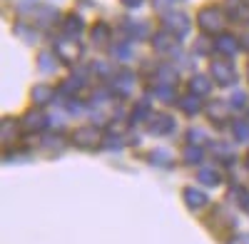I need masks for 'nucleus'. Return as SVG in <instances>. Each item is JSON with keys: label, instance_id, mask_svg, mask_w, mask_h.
Masks as SVG:
<instances>
[{"label": "nucleus", "instance_id": "10", "mask_svg": "<svg viewBox=\"0 0 249 244\" xmlns=\"http://www.w3.org/2000/svg\"><path fill=\"white\" fill-rule=\"evenodd\" d=\"M132 75L130 72H120V75H115L112 77V83H110V92L112 95H117V97H127L130 95V90H132Z\"/></svg>", "mask_w": 249, "mask_h": 244}, {"label": "nucleus", "instance_id": "26", "mask_svg": "<svg viewBox=\"0 0 249 244\" xmlns=\"http://www.w3.org/2000/svg\"><path fill=\"white\" fill-rule=\"evenodd\" d=\"M124 30H127L132 37H144V35H147L144 23H137V20H127V23H124Z\"/></svg>", "mask_w": 249, "mask_h": 244}, {"label": "nucleus", "instance_id": "37", "mask_svg": "<svg viewBox=\"0 0 249 244\" xmlns=\"http://www.w3.org/2000/svg\"><path fill=\"white\" fill-rule=\"evenodd\" d=\"M244 48H247V50H249V33H247V35H244Z\"/></svg>", "mask_w": 249, "mask_h": 244}, {"label": "nucleus", "instance_id": "38", "mask_svg": "<svg viewBox=\"0 0 249 244\" xmlns=\"http://www.w3.org/2000/svg\"><path fill=\"white\" fill-rule=\"evenodd\" d=\"M247 167H249V157H247Z\"/></svg>", "mask_w": 249, "mask_h": 244}, {"label": "nucleus", "instance_id": "9", "mask_svg": "<svg viewBox=\"0 0 249 244\" xmlns=\"http://www.w3.org/2000/svg\"><path fill=\"white\" fill-rule=\"evenodd\" d=\"M152 48L157 50V52H177V37L172 35V33H167V30H162V33H157L155 37H152Z\"/></svg>", "mask_w": 249, "mask_h": 244}, {"label": "nucleus", "instance_id": "7", "mask_svg": "<svg viewBox=\"0 0 249 244\" xmlns=\"http://www.w3.org/2000/svg\"><path fill=\"white\" fill-rule=\"evenodd\" d=\"M147 130L152 135H167L175 130V120L164 112H157V115H150L147 117Z\"/></svg>", "mask_w": 249, "mask_h": 244}, {"label": "nucleus", "instance_id": "3", "mask_svg": "<svg viewBox=\"0 0 249 244\" xmlns=\"http://www.w3.org/2000/svg\"><path fill=\"white\" fill-rule=\"evenodd\" d=\"M55 55L65 65H75L77 60L82 57V45L77 43L75 37H60V40H55Z\"/></svg>", "mask_w": 249, "mask_h": 244}, {"label": "nucleus", "instance_id": "17", "mask_svg": "<svg viewBox=\"0 0 249 244\" xmlns=\"http://www.w3.org/2000/svg\"><path fill=\"white\" fill-rule=\"evenodd\" d=\"M90 37H92L95 45L110 43V25H107V23H95V28L90 30Z\"/></svg>", "mask_w": 249, "mask_h": 244}, {"label": "nucleus", "instance_id": "35", "mask_svg": "<svg viewBox=\"0 0 249 244\" xmlns=\"http://www.w3.org/2000/svg\"><path fill=\"white\" fill-rule=\"evenodd\" d=\"M120 3H122V5H127V8H140L144 0H120Z\"/></svg>", "mask_w": 249, "mask_h": 244}, {"label": "nucleus", "instance_id": "29", "mask_svg": "<svg viewBox=\"0 0 249 244\" xmlns=\"http://www.w3.org/2000/svg\"><path fill=\"white\" fill-rule=\"evenodd\" d=\"M53 68H55V63H53L50 52H43V55H40V70L48 72V70H53Z\"/></svg>", "mask_w": 249, "mask_h": 244}, {"label": "nucleus", "instance_id": "20", "mask_svg": "<svg viewBox=\"0 0 249 244\" xmlns=\"http://www.w3.org/2000/svg\"><path fill=\"white\" fill-rule=\"evenodd\" d=\"M197 177H199V182H204V185H210V187H217L222 182V177H219V172L214 167H202Z\"/></svg>", "mask_w": 249, "mask_h": 244}, {"label": "nucleus", "instance_id": "31", "mask_svg": "<svg viewBox=\"0 0 249 244\" xmlns=\"http://www.w3.org/2000/svg\"><path fill=\"white\" fill-rule=\"evenodd\" d=\"M177 3H182V0H152V5H155L157 10H167V8H172V5H177Z\"/></svg>", "mask_w": 249, "mask_h": 244}, {"label": "nucleus", "instance_id": "28", "mask_svg": "<svg viewBox=\"0 0 249 244\" xmlns=\"http://www.w3.org/2000/svg\"><path fill=\"white\" fill-rule=\"evenodd\" d=\"M3 142H8V135H10V139H15L18 137V122L15 120H3Z\"/></svg>", "mask_w": 249, "mask_h": 244}, {"label": "nucleus", "instance_id": "32", "mask_svg": "<svg viewBox=\"0 0 249 244\" xmlns=\"http://www.w3.org/2000/svg\"><path fill=\"white\" fill-rule=\"evenodd\" d=\"M230 103H232V107H244L247 97H244V92H242V90H237V92L232 95V100H230Z\"/></svg>", "mask_w": 249, "mask_h": 244}, {"label": "nucleus", "instance_id": "5", "mask_svg": "<svg viewBox=\"0 0 249 244\" xmlns=\"http://www.w3.org/2000/svg\"><path fill=\"white\" fill-rule=\"evenodd\" d=\"M164 30L172 33L175 37H184L190 33V17L182 13H167L164 15Z\"/></svg>", "mask_w": 249, "mask_h": 244}, {"label": "nucleus", "instance_id": "21", "mask_svg": "<svg viewBox=\"0 0 249 244\" xmlns=\"http://www.w3.org/2000/svg\"><path fill=\"white\" fill-rule=\"evenodd\" d=\"M62 28H65L68 37H77V35L82 33V20H80L77 15H68L65 23H62Z\"/></svg>", "mask_w": 249, "mask_h": 244}, {"label": "nucleus", "instance_id": "12", "mask_svg": "<svg viewBox=\"0 0 249 244\" xmlns=\"http://www.w3.org/2000/svg\"><path fill=\"white\" fill-rule=\"evenodd\" d=\"M30 97H33V103H35V107H45V105H50L53 103V97H55V92H53V87L50 85H35L33 90H30Z\"/></svg>", "mask_w": 249, "mask_h": 244}, {"label": "nucleus", "instance_id": "14", "mask_svg": "<svg viewBox=\"0 0 249 244\" xmlns=\"http://www.w3.org/2000/svg\"><path fill=\"white\" fill-rule=\"evenodd\" d=\"M184 202H187V207H192V209H199L204 207V202H207V194L197 187H187L184 190Z\"/></svg>", "mask_w": 249, "mask_h": 244}, {"label": "nucleus", "instance_id": "4", "mask_svg": "<svg viewBox=\"0 0 249 244\" xmlns=\"http://www.w3.org/2000/svg\"><path fill=\"white\" fill-rule=\"evenodd\" d=\"M210 77L217 85H232L234 83V68L230 60H212L210 65Z\"/></svg>", "mask_w": 249, "mask_h": 244}, {"label": "nucleus", "instance_id": "27", "mask_svg": "<svg viewBox=\"0 0 249 244\" xmlns=\"http://www.w3.org/2000/svg\"><path fill=\"white\" fill-rule=\"evenodd\" d=\"M150 162H155L160 167H167V165H172V157L162 150H155V152H150Z\"/></svg>", "mask_w": 249, "mask_h": 244}, {"label": "nucleus", "instance_id": "18", "mask_svg": "<svg viewBox=\"0 0 249 244\" xmlns=\"http://www.w3.org/2000/svg\"><path fill=\"white\" fill-rule=\"evenodd\" d=\"M182 157H184L187 165H199V162L204 159V150H202V145H192V142H190V145L184 147Z\"/></svg>", "mask_w": 249, "mask_h": 244}, {"label": "nucleus", "instance_id": "11", "mask_svg": "<svg viewBox=\"0 0 249 244\" xmlns=\"http://www.w3.org/2000/svg\"><path fill=\"white\" fill-rule=\"evenodd\" d=\"M214 50L222 52V55H227V57H232V55L239 50V40H237L234 35L222 33V35H217V40H214Z\"/></svg>", "mask_w": 249, "mask_h": 244}, {"label": "nucleus", "instance_id": "25", "mask_svg": "<svg viewBox=\"0 0 249 244\" xmlns=\"http://www.w3.org/2000/svg\"><path fill=\"white\" fill-rule=\"evenodd\" d=\"M175 75H177V72H175L170 65H160V68H157V80H155V83H170V85H172V83H175Z\"/></svg>", "mask_w": 249, "mask_h": 244}, {"label": "nucleus", "instance_id": "1", "mask_svg": "<svg viewBox=\"0 0 249 244\" xmlns=\"http://www.w3.org/2000/svg\"><path fill=\"white\" fill-rule=\"evenodd\" d=\"M197 23L202 28V33H210V35H222L224 25H227V13L217 5H207L197 13Z\"/></svg>", "mask_w": 249, "mask_h": 244}, {"label": "nucleus", "instance_id": "16", "mask_svg": "<svg viewBox=\"0 0 249 244\" xmlns=\"http://www.w3.org/2000/svg\"><path fill=\"white\" fill-rule=\"evenodd\" d=\"M179 110L184 112V115H197L199 110H202V103H199V95H184L182 100H179Z\"/></svg>", "mask_w": 249, "mask_h": 244}, {"label": "nucleus", "instance_id": "36", "mask_svg": "<svg viewBox=\"0 0 249 244\" xmlns=\"http://www.w3.org/2000/svg\"><path fill=\"white\" fill-rule=\"evenodd\" d=\"M230 244H249V237H237V239H232Z\"/></svg>", "mask_w": 249, "mask_h": 244}, {"label": "nucleus", "instance_id": "24", "mask_svg": "<svg viewBox=\"0 0 249 244\" xmlns=\"http://www.w3.org/2000/svg\"><path fill=\"white\" fill-rule=\"evenodd\" d=\"M80 87H82V80H80V77H68V80H62L60 92H62V95H75Z\"/></svg>", "mask_w": 249, "mask_h": 244}, {"label": "nucleus", "instance_id": "15", "mask_svg": "<svg viewBox=\"0 0 249 244\" xmlns=\"http://www.w3.org/2000/svg\"><path fill=\"white\" fill-rule=\"evenodd\" d=\"M210 87H212V83H210V77H204V75H195L190 80V92L192 95L204 97V95H210Z\"/></svg>", "mask_w": 249, "mask_h": 244}, {"label": "nucleus", "instance_id": "30", "mask_svg": "<svg viewBox=\"0 0 249 244\" xmlns=\"http://www.w3.org/2000/svg\"><path fill=\"white\" fill-rule=\"evenodd\" d=\"M232 197H239V205L249 209V194H247L242 187H234V190H232Z\"/></svg>", "mask_w": 249, "mask_h": 244}, {"label": "nucleus", "instance_id": "2", "mask_svg": "<svg viewBox=\"0 0 249 244\" xmlns=\"http://www.w3.org/2000/svg\"><path fill=\"white\" fill-rule=\"evenodd\" d=\"M70 142L75 147H80V150H95L102 142V135H100V130L95 125H82V127H77L70 135Z\"/></svg>", "mask_w": 249, "mask_h": 244}, {"label": "nucleus", "instance_id": "34", "mask_svg": "<svg viewBox=\"0 0 249 244\" xmlns=\"http://www.w3.org/2000/svg\"><path fill=\"white\" fill-rule=\"evenodd\" d=\"M65 110H68V112H72V115H75V112H80V110H82V105H80V100L70 97V100H68V105H65Z\"/></svg>", "mask_w": 249, "mask_h": 244}, {"label": "nucleus", "instance_id": "22", "mask_svg": "<svg viewBox=\"0 0 249 244\" xmlns=\"http://www.w3.org/2000/svg\"><path fill=\"white\" fill-rule=\"evenodd\" d=\"M155 95H157L160 100H164V103H170V100L177 97L175 85H170V83H155Z\"/></svg>", "mask_w": 249, "mask_h": 244}, {"label": "nucleus", "instance_id": "23", "mask_svg": "<svg viewBox=\"0 0 249 244\" xmlns=\"http://www.w3.org/2000/svg\"><path fill=\"white\" fill-rule=\"evenodd\" d=\"M232 132H234L237 142H249V122L247 120H234L232 122Z\"/></svg>", "mask_w": 249, "mask_h": 244}, {"label": "nucleus", "instance_id": "33", "mask_svg": "<svg viewBox=\"0 0 249 244\" xmlns=\"http://www.w3.org/2000/svg\"><path fill=\"white\" fill-rule=\"evenodd\" d=\"M212 152H214V155H222L227 162L232 159V150H230V147H224V145H214V147H212Z\"/></svg>", "mask_w": 249, "mask_h": 244}, {"label": "nucleus", "instance_id": "39", "mask_svg": "<svg viewBox=\"0 0 249 244\" xmlns=\"http://www.w3.org/2000/svg\"><path fill=\"white\" fill-rule=\"evenodd\" d=\"M247 75H249V70H247Z\"/></svg>", "mask_w": 249, "mask_h": 244}, {"label": "nucleus", "instance_id": "19", "mask_svg": "<svg viewBox=\"0 0 249 244\" xmlns=\"http://www.w3.org/2000/svg\"><path fill=\"white\" fill-rule=\"evenodd\" d=\"M147 117H150V103H147V97H142L140 103L135 105L132 115H130V122H132V125H137V122L147 120Z\"/></svg>", "mask_w": 249, "mask_h": 244}, {"label": "nucleus", "instance_id": "13", "mask_svg": "<svg viewBox=\"0 0 249 244\" xmlns=\"http://www.w3.org/2000/svg\"><path fill=\"white\" fill-rule=\"evenodd\" d=\"M227 15L234 20H249V3H244V0H227Z\"/></svg>", "mask_w": 249, "mask_h": 244}, {"label": "nucleus", "instance_id": "8", "mask_svg": "<svg viewBox=\"0 0 249 244\" xmlns=\"http://www.w3.org/2000/svg\"><path fill=\"white\" fill-rule=\"evenodd\" d=\"M207 117H210V122H214V125L230 122V103H224V100H212V103L207 105Z\"/></svg>", "mask_w": 249, "mask_h": 244}, {"label": "nucleus", "instance_id": "6", "mask_svg": "<svg viewBox=\"0 0 249 244\" xmlns=\"http://www.w3.org/2000/svg\"><path fill=\"white\" fill-rule=\"evenodd\" d=\"M50 125V117L40 110V107H33V110H28L25 112V122H23V127L28 130V132H40V130H45Z\"/></svg>", "mask_w": 249, "mask_h": 244}]
</instances>
